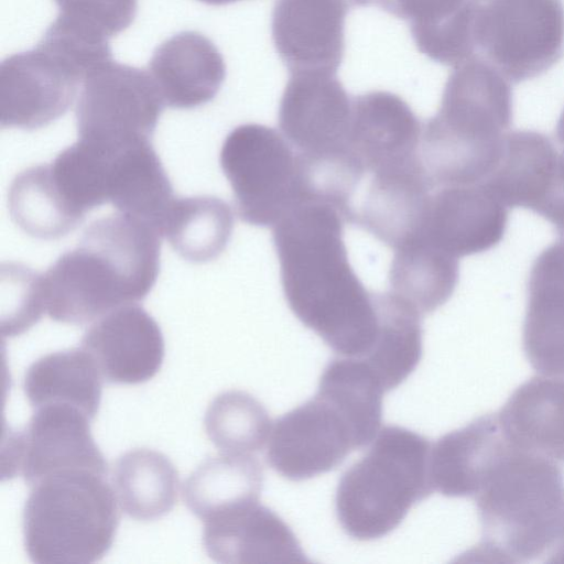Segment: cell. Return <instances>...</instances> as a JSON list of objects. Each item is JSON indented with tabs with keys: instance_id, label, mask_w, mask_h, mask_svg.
Instances as JSON below:
<instances>
[{
	"instance_id": "obj_1",
	"label": "cell",
	"mask_w": 564,
	"mask_h": 564,
	"mask_svg": "<svg viewBox=\"0 0 564 564\" xmlns=\"http://www.w3.org/2000/svg\"><path fill=\"white\" fill-rule=\"evenodd\" d=\"M343 212L305 197L273 227L284 297L299 321L340 357L362 358L376 340L379 312L349 263Z\"/></svg>"
},
{
	"instance_id": "obj_39",
	"label": "cell",
	"mask_w": 564,
	"mask_h": 564,
	"mask_svg": "<svg viewBox=\"0 0 564 564\" xmlns=\"http://www.w3.org/2000/svg\"><path fill=\"white\" fill-rule=\"evenodd\" d=\"M555 134L558 143L563 147L564 150V109L558 118Z\"/></svg>"
},
{
	"instance_id": "obj_13",
	"label": "cell",
	"mask_w": 564,
	"mask_h": 564,
	"mask_svg": "<svg viewBox=\"0 0 564 564\" xmlns=\"http://www.w3.org/2000/svg\"><path fill=\"white\" fill-rule=\"evenodd\" d=\"M82 83L70 66L39 45L7 57L0 65L1 127L50 124L67 111Z\"/></svg>"
},
{
	"instance_id": "obj_5",
	"label": "cell",
	"mask_w": 564,
	"mask_h": 564,
	"mask_svg": "<svg viewBox=\"0 0 564 564\" xmlns=\"http://www.w3.org/2000/svg\"><path fill=\"white\" fill-rule=\"evenodd\" d=\"M431 443L398 425L381 429L368 452L341 476L335 496L337 520L357 541L392 532L434 488Z\"/></svg>"
},
{
	"instance_id": "obj_24",
	"label": "cell",
	"mask_w": 564,
	"mask_h": 564,
	"mask_svg": "<svg viewBox=\"0 0 564 564\" xmlns=\"http://www.w3.org/2000/svg\"><path fill=\"white\" fill-rule=\"evenodd\" d=\"M517 446L564 466V377H533L497 413Z\"/></svg>"
},
{
	"instance_id": "obj_15",
	"label": "cell",
	"mask_w": 564,
	"mask_h": 564,
	"mask_svg": "<svg viewBox=\"0 0 564 564\" xmlns=\"http://www.w3.org/2000/svg\"><path fill=\"white\" fill-rule=\"evenodd\" d=\"M508 207L482 183L434 188L416 237L455 257L485 252L505 237Z\"/></svg>"
},
{
	"instance_id": "obj_41",
	"label": "cell",
	"mask_w": 564,
	"mask_h": 564,
	"mask_svg": "<svg viewBox=\"0 0 564 564\" xmlns=\"http://www.w3.org/2000/svg\"><path fill=\"white\" fill-rule=\"evenodd\" d=\"M204 3L212 4V6H224L232 2H237L240 0H199Z\"/></svg>"
},
{
	"instance_id": "obj_31",
	"label": "cell",
	"mask_w": 564,
	"mask_h": 564,
	"mask_svg": "<svg viewBox=\"0 0 564 564\" xmlns=\"http://www.w3.org/2000/svg\"><path fill=\"white\" fill-rule=\"evenodd\" d=\"M112 484L117 500L127 516L140 521H152L174 508L180 477L164 454L149 448H135L117 459Z\"/></svg>"
},
{
	"instance_id": "obj_36",
	"label": "cell",
	"mask_w": 564,
	"mask_h": 564,
	"mask_svg": "<svg viewBox=\"0 0 564 564\" xmlns=\"http://www.w3.org/2000/svg\"><path fill=\"white\" fill-rule=\"evenodd\" d=\"M8 286L2 283L1 333L14 337L31 328L45 312L41 274L31 269L10 263L2 268Z\"/></svg>"
},
{
	"instance_id": "obj_6",
	"label": "cell",
	"mask_w": 564,
	"mask_h": 564,
	"mask_svg": "<svg viewBox=\"0 0 564 564\" xmlns=\"http://www.w3.org/2000/svg\"><path fill=\"white\" fill-rule=\"evenodd\" d=\"M105 477L65 470L32 486L22 513L24 547L32 562L93 563L109 551L119 511Z\"/></svg>"
},
{
	"instance_id": "obj_40",
	"label": "cell",
	"mask_w": 564,
	"mask_h": 564,
	"mask_svg": "<svg viewBox=\"0 0 564 564\" xmlns=\"http://www.w3.org/2000/svg\"><path fill=\"white\" fill-rule=\"evenodd\" d=\"M376 0H348L350 7H365V6H375Z\"/></svg>"
},
{
	"instance_id": "obj_26",
	"label": "cell",
	"mask_w": 564,
	"mask_h": 564,
	"mask_svg": "<svg viewBox=\"0 0 564 564\" xmlns=\"http://www.w3.org/2000/svg\"><path fill=\"white\" fill-rule=\"evenodd\" d=\"M175 197L150 141L137 142L113 153L108 173V203L120 213L147 221L162 236Z\"/></svg>"
},
{
	"instance_id": "obj_34",
	"label": "cell",
	"mask_w": 564,
	"mask_h": 564,
	"mask_svg": "<svg viewBox=\"0 0 564 564\" xmlns=\"http://www.w3.org/2000/svg\"><path fill=\"white\" fill-rule=\"evenodd\" d=\"M346 416L361 446L373 441L382 420V397L386 391L360 359L340 357L324 369L317 392Z\"/></svg>"
},
{
	"instance_id": "obj_14",
	"label": "cell",
	"mask_w": 564,
	"mask_h": 564,
	"mask_svg": "<svg viewBox=\"0 0 564 564\" xmlns=\"http://www.w3.org/2000/svg\"><path fill=\"white\" fill-rule=\"evenodd\" d=\"M421 122L400 96L369 91L351 100L348 150L365 174L411 169L422 164Z\"/></svg>"
},
{
	"instance_id": "obj_35",
	"label": "cell",
	"mask_w": 564,
	"mask_h": 564,
	"mask_svg": "<svg viewBox=\"0 0 564 564\" xmlns=\"http://www.w3.org/2000/svg\"><path fill=\"white\" fill-rule=\"evenodd\" d=\"M204 424L213 444L231 454L252 455L261 451L272 429L262 403L241 390L218 394L207 408Z\"/></svg>"
},
{
	"instance_id": "obj_20",
	"label": "cell",
	"mask_w": 564,
	"mask_h": 564,
	"mask_svg": "<svg viewBox=\"0 0 564 564\" xmlns=\"http://www.w3.org/2000/svg\"><path fill=\"white\" fill-rule=\"evenodd\" d=\"M522 343L540 375L564 377V237L546 247L531 267Z\"/></svg>"
},
{
	"instance_id": "obj_4",
	"label": "cell",
	"mask_w": 564,
	"mask_h": 564,
	"mask_svg": "<svg viewBox=\"0 0 564 564\" xmlns=\"http://www.w3.org/2000/svg\"><path fill=\"white\" fill-rule=\"evenodd\" d=\"M511 122L510 82L478 56L455 66L437 112L422 129L420 158L432 186L484 182Z\"/></svg>"
},
{
	"instance_id": "obj_25",
	"label": "cell",
	"mask_w": 564,
	"mask_h": 564,
	"mask_svg": "<svg viewBox=\"0 0 564 564\" xmlns=\"http://www.w3.org/2000/svg\"><path fill=\"white\" fill-rule=\"evenodd\" d=\"M476 0H376L375 6L409 23L416 48L430 59L457 66L474 56Z\"/></svg>"
},
{
	"instance_id": "obj_30",
	"label": "cell",
	"mask_w": 564,
	"mask_h": 564,
	"mask_svg": "<svg viewBox=\"0 0 564 564\" xmlns=\"http://www.w3.org/2000/svg\"><path fill=\"white\" fill-rule=\"evenodd\" d=\"M263 486V469L249 454L224 453L208 457L183 486L187 508L206 521L231 507L257 501Z\"/></svg>"
},
{
	"instance_id": "obj_12",
	"label": "cell",
	"mask_w": 564,
	"mask_h": 564,
	"mask_svg": "<svg viewBox=\"0 0 564 564\" xmlns=\"http://www.w3.org/2000/svg\"><path fill=\"white\" fill-rule=\"evenodd\" d=\"M351 100L336 74H290L279 106V128L305 160L348 152Z\"/></svg>"
},
{
	"instance_id": "obj_33",
	"label": "cell",
	"mask_w": 564,
	"mask_h": 564,
	"mask_svg": "<svg viewBox=\"0 0 564 564\" xmlns=\"http://www.w3.org/2000/svg\"><path fill=\"white\" fill-rule=\"evenodd\" d=\"M8 206L18 227L39 239L66 236L84 219L58 191L48 164L25 169L13 178Z\"/></svg>"
},
{
	"instance_id": "obj_9",
	"label": "cell",
	"mask_w": 564,
	"mask_h": 564,
	"mask_svg": "<svg viewBox=\"0 0 564 564\" xmlns=\"http://www.w3.org/2000/svg\"><path fill=\"white\" fill-rule=\"evenodd\" d=\"M163 106L149 73L111 61L83 83L78 139L110 151L150 141Z\"/></svg>"
},
{
	"instance_id": "obj_37",
	"label": "cell",
	"mask_w": 564,
	"mask_h": 564,
	"mask_svg": "<svg viewBox=\"0 0 564 564\" xmlns=\"http://www.w3.org/2000/svg\"><path fill=\"white\" fill-rule=\"evenodd\" d=\"M59 14L75 20L106 37L121 33L133 22L138 0H54Z\"/></svg>"
},
{
	"instance_id": "obj_11",
	"label": "cell",
	"mask_w": 564,
	"mask_h": 564,
	"mask_svg": "<svg viewBox=\"0 0 564 564\" xmlns=\"http://www.w3.org/2000/svg\"><path fill=\"white\" fill-rule=\"evenodd\" d=\"M268 442V464L292 481L330 471L362 447L346 416L318 393L278 419Z\"/></svg>"
},
{
	"instance_id": "obj_10",
	"label": "cell",
	"mask_w": 564,
	"mask_h": 564,
	"mask_svg": "<svg viewBox=\"0 0 564 564\" xmlns=\"http://www.w3.org/2000/svg\"><path fill=\"white\" fill-rule=\"evenodd\" d=\"M23 431L11 433L2 451L8 476L20 475L31 486L65 470L85 469L107 475L108 465L96 445L90 419L68 404L35 408Z\"/></svg>"
},
{
	"instance_id": "obj_8",
	"label": "cell",
	"mask_w": 564,
	"mask_h": 564,
	"mask_svg": "<svg viewBox=\"0 0 564 564\" xmlns=\"http://www.w3.org/2000/svg\"><path fill=\"white\" fill-rule=\"evenodd\" d=\"M474 56L519 84L545 73L564 54L562 0H476Z\"/></svg>"
},
{
	"instance_id": "obj_22",
	"label": "cell",
	"mask_w": 564,
	"mask_h": 564,
	"mask_svg": "<svg viewBox=\"0 0 564 564\" xmlns=\"http://www.w3.org/2000/svg\"><path fill=\"white\" fill-rule=\"evenodd\" d=\"M560 155L542 132L507 131L500 159L482 184L508 208L539 214L555 180Z\"/></svg>"
},
{
	"instance_id": "obj_16",
	"label": "cell",
	"mask_w": 564,
	"mask_h": 564,
	"mask_svg": "<svg viewBox=\"0 0 564 564\" xmlns=\"http://www.w3.org/2000/svg\"><path fill=\"white\" fill-rule=\"evenodd\" d=\"M348 0H276L271 32L289 73L336 74L345 52Z\"/></svg>"
},
{
	"instance_id": "obj_32",
	"label": "cell",
	"mask_w": 564,
	"mask_h": 564,
	"mask_svg": "<svg viewBox=\"0 0 564 564\" xmlns=\"http://www.w3.org/2000/svg\"><path fill=\"white\" fill-rule=\"evenodd\" d=\"M232 229L230 206L218 197L200 195L175 197L162 235L185 260L203 263L214 260L225 250Z\"/></svg>"
},
{
	"instance_id": "obj_2",
	"label": "cell",
	"mask_w": 564,
	"mask_h": 564,
	"mask_svg": "<svg viewBox=\"0 0 564 564\" xmlns=\"http://www.w3.org/2000/svg\"><path fill=\"white\" fill-rule=\"evenodd\" d=\"M160 237L147 221L122 213L93 221L78 245L41 274L48 316L84 325L143 300L159 274Z\"/></svg>"
},
{
	"instance_id": "obj_28",
	"label": "cell",
	"mask_w": 564,
	"mask_h": 564,
	"mask_svg": "<svg viewBox=\"0 0 564 564\" xmlns=\"http://www.w3.org/2000/svg\"><path fill=\"white\" fill-rule=\"evenodd\" d=\"M388 278L390 291L423 316L444 305L454 293L458 259L415 237L394 249Z\"/></svg>"
},
{
	"instance_id": "obj_3",
	"label": "cell",
	"mask_w": 564,
	"mask_h": 564,
	"mask_svg": "<svg viewBox=\"0 0 564 564\" xmlns=\"http://www.w3.org/2000/svg\"><path fill=\"white\" fill-rule=\"evenodd\" d=\"M474 499L482 533L471 555L496 563L541 556L549 562L564 544V466L507 435Z\"/></svg>"
},
{
	"instance_id": "obj_7",
	"label": "cell",
	"mask_w": 564,
	"mask_h": 564,
	"mask_svg": "<svg viewBox=\"0 0 564 564\" xmlns=\"http://www.w3.org/2000/svg\"><path fill=\"white\" fill-rule=\"evenodd\" d=\"M239 218L273 227L305 197L300 155L273 128L246 123L226 137L219 155Z\"/></svg>"
},
{
	"instance_id": "obj_18",
	"label": "cell",
	"mask_w": 564,
	"mask_h": 564,
	"mask_svg": "<svg viewBox=\"0 0 564 564\" xmlns=\"http://www.w3.org/2000/svg\"><path fill=\"white\" fill-rule=\"evenodd\" d=\"M432 191L423 164L365 174L351 199L347 223L397 249L420 232Z\"/></svg>"
},
{
	"instance_id": "obj_29",
	"label": "cell",
	"mask_w": 564,
	"mask_h": 564,
	"mask_svg": "<svg viewBox=\"0 0 564 564\" xmlns=\"http://www.w3.org/2000/svg\"><path fill=\"white\" fill-rule=\"evenodd\" d=\"M379 328L360 359L389 392L415 370L422 357V315L391 291L376 293Z\"/></svg>"
},
{
	"instance_id": "obj_23",
	"label": "cell",
	"mask_w": 564,
	"mask_h": 564,
	"mask_svg": "<svg viewBox=\"0 0 564 564\" xmlns=\"http://www.w3.org/2000/svg\"><path fill=\"white\" fill-rule=\"evenodd\" d=\"M503 440L497 413L481 415L440 437L430 453L434 490L446 497L474 498Z\"/></svg>"
},
{
	"instance_id": "obj_27",
	"label": "cell",
	"mask_w": 564,
	"mask_h": 564,
	"mask_svg": "<svg viewBox=\"0 0 564 564\" xmlns=\"http://www.w3.org/2000/svg\"><path fill=\"white\" fill-rule=\"evenodd\" d=\"M101 375L91 357L82 348L59 350L42 356L28 368L23 389L34 408L68 404L90 420L101 400Z\"/></svg>"
},
{
	"instance_id": "obj_19",
	"label": "cell",
	"mask_w": 564,
	"mask_h": 564,
	"mask_svg": "<svg viewBox=\"0 0 564 564\" xmlns=\"http://www.w3.org/2000/svg\"><path fill=\"white\" fill-rule=\"evenodd\" d=\"M204 523L203 545L216 562H308L292 529L259 500L226 509Z\"/></svg>"
},
{
	"instance_id": "obj_38",
	"label": "cell",
	"mask_w": 564,
	"mask_h": 564,
	"mask_svg": "<svg viewBox=\"0 0 564 564\" xmlns=\"http://www.w3.org/2000/svg\"><path fill=\"white\" fill-rule=\"evenodd\" d=\"M564 237V150L561 152L557 172L549 196L539 213Z\"/></svg>"
},
{
	"instance_id": "obj_21",
	"label": "cell",
	"mask_w": 564,
	"mask_h": 564,
	"mask_svg": "<svg viewBox=\"0 0 564 564\" xmlns=\"http://www.w3.org/2000/svg\"><path fill=\"white\" fill-rule=\"evenodd\" d=\"M149 74L164 105L189 109L214 99L225 80L226 66L209 39L184 31L156 47Z\"/></svg>"
},
{
	"instance_id": "obj_17",
	"label": "cell",
	"mask_w": 564,
	"mask_h": 564,
	"mask_svg": "<svg viewBox=\"0 0 564 564\" xmlns=\"http://www.w3.org/2000/svg\"><path fill=\"white\" fill-rule=\"evenodd\" d=\"M80 348L111 383L145 382L158 373L164 358V339L158 323L135 304L99 317L84 334Z\"/></svg>"
}]
</instances>
